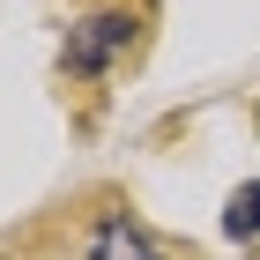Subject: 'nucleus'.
Here are the masks:
<instances>
[{"label":"nucleus","mask_w":260,"mask_h":260,"mask_svg":"<svg viewBox=\"0 0 260 260\" xmlns=\"http://www.w3.org/2000/svg\"><path fill=\"white\" fill-rule=\"evenodd\" d=\"M52 260H193V253L156 238L134 208H97V216H75L60 231V253Z\"/></svg>","instance_id":"1"},{"label":"nucleus","mask_w":260,"mask_h":260,"mask_svg":"<svg viewBox=\"0 0 260 260\" xmlns=\"http://www.w3.org/2000/svg\"><path fill=\"white\" fill-rule=\"evenodd\" d=\"M126 45H134V15H126V8H104V15H89V22H75V30H67L60 67L89 82V75H104V67L119 60Z\"/></svg>","instance_id":"2"},{"label":"nucleus","mask_w":260,"mask_h":260,"mask_svg":"<svg viewBox=\"0 0 260 260\" xmlns=\"http://www.w3.org/2000/svg\"><path fill=\"white\" fill-rule=\"evenodd\" d=\"M223 231H231V238H253V231H260V186H238V193H231Z\"/></svg>","instance_id":"3"}]
</instances>
